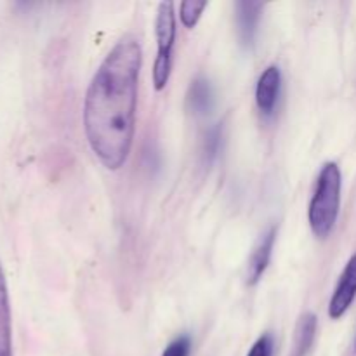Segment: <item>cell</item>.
I'll return each mask as SVG.
<instances>
[{
	"label": "cell",
	"instance_id": "cell-6",
	"mask_svg": "<svg viewBox=\"0 0 356 356\" xmlns=\"http://www.w3.org/2000/svg\"><path fill=\"white\" fill-rule=\"evenodd\" d=\"M282 92V72L277 65H271L261 73L256 86V104L263 117H271L277 110Z\"/></svg>",
	"mask_w": 356,
	"mask_h": 356
},
{
	"label": "cell",
	"instance_id": "cell-11",
	"mask_svg": "<svg viewBox=\"0 0 356 356\" xmlns=\"http://www.w3.org/2000/svg\"><path fill=\"white\" fill-rule=\"evenodd\" d=\"M222 141H225V132H222L221 124H216L211 129H207L204 141H202V159H204V163L211 165L218 159L222 149Z\"/></svg>",
	"mask_w": 356,
	"mask_h": 356
},
{
	"label": "cell",
	"instance_id": "cell-9",
	"mask_svg": "<svg viewBox=\"0 0 356 356\" xmlns=\"http://www.w3.org/2000/svg\"><path fill=\"white\" fill-rule=\"evenodd\" d=\"M0 356H13V322L6 275L0 266Z\"/></svg>",
	"mask_w": 356,
	"mask_h": 356
},
{
	"label": "cell",
	"instance_id": "cell-2",
	"mask_svg": "<svg viewBox=\"0 0 356 356\" xmlns=\"http://www.w3.org/2000/svg\"><path fill=\"white\" fill-rule=\"evenodd\" d=\"M343 176L336 162H327L316 179L315 193L308 209V221L313 235L320 240L329 238L337 222L341 209Z\"/></svg>",
	"mask_w": 356,
	"mask_h": 356
},
{
	"label": "cell",
	"instance_id": "cell-3",
	"mask_svg": "<svg viewBox=\"0 0 356 356\" xmlns=\"http://www.w3.org/2000/svg\"><path fill=\"white\" fill-rule=\"evenodd\" d=\"M156 58L153 65V87L163 90L172 72V51L176 42V10L172 2L159 3L156 10Z\"/></svg>",
	"mask_w": 356,
	"mask_h": 356
},
{
	"label": "cell",
	"instance_id": "cell-5",
	"mask_svg": "<svg viewBox=\"0 0 356 356\" xmlns=\"http://www.w3.org/2000/svg\"><path fill=\"white\" fill-rule=\"evenodd\" d=\"M263 9V2H254V0H240V2H235L236 31H238L240 44L247 51H250L254 47V44H256L257 26H259Z\"/></svg>",
	"mask_w": 356,
	"mask_h": 356
},
{
	"label": "cell",
	"instance_id": "cell-14",
	"mask_svg": "<svg viewBox=\"0 0 356 356\" xmlns=\"http://www.w3.org/2000/svg\"><path fill=\"white\" fill-rule=\"evenodd\" d=\"M191 339L190 336H179L163 350L162 356H190Z\"/></svg>",
	"mask_w": 356,
	"mask_h": 356
},
{
	"label": "cell",
	"instance_id": "cell-15",
	"mask_svg": "<svg viewBox=\"0 0 356 356\" xmlns=\"http://www.w3.org/2000/svg\"><path fill=\"white\" fill-rule=\"evenodd\" d=\"M355 351H356V341H355Z\"/></svg>",
	"mask_w": 356,
	"mask_h": 356
},
{
	"label": "cell",
	"instance_id": "cell-7",
	"mask_svg": "<svg viewBox=\"0 0 356 356\" xmlns=\"http://www.w3.org/2000/svg\"><path fill=\"white\" fill-rule=\"evenodd\" d=\"M277 226H270L254 247L249 257V264H247V285H256L263 278L264 271L268 270L275 242H277Z\"/></svg>",
	"mask_w": 356,
	"mask_h": 356
},
{
	"label": "cell",
	"instance_id": "cell-12",
	"mask_svg": "<svg viewBox=\"0 0 356 356\" xmlns=\"http://www.w3.org/2000/svg\"><path fill=\"white\" fill-rule=\"evenodd\" d=\"M207 2H193V0H184L179 6V19L181 24L188 30L197 26V23L200 21L202 14L207 9Z\"/></svg>",
	"mask_w": 356,
	"mask_h": 356
},
{
	"label": "cell",
	"instance_id": "cell-1",
	"mask_svg": "<svg viewBox=\"0 0 356 356\" xmlns=\"http://www.w3.org/2000/svg\"><path fill=\"white\" fill-rule=\"evenodd\" d=\"M143 51L138 38H120L94 73L83 99V132L108 170L127 163L136 134Z\"/></svg>",
	"mask_w": 356,
	"mask_h": 356
},
{
	"label": "cell",
	"instance_id": "cell-13",
	"mask_svg": "<svg viewBox=\"0 0 356 356\" xmlns=\"http://www.w3.org/2000/svg\"><path fill=\"white\" fill-rule=\"evenodd\" d=\"M273 350L275 339L270 332H266L252 344V348H250L249 355L247 356H273Z\"/></svg>",
	"mask_w": 356,
	"mask_h": 356
},
{
	"label": "cell",
	"instance_id": "cell-8",
	"mask_svg": "<svg viewBox=\"0 0 356 356\" xmlns=\"http://www.w3.org/2000/svg\"><path fill=\"white\" fill-rule=\"evenodd\" d=\"M186 108L193 117L204 118L211 115L214 108V89L209 79L198 75L191 80L186 92Z\"/></svg>",
	"mask_w": 356,
	"mask_h": 356
},
{
	"label": "cell",
	"instance_id": "cell-10",
	"mask_svg": "<svg viewBox=\"0 0 356 356\" xmlns=\"http://www.w3.org/2000/svg\"><path fill=\"white\" fill-rule=\"evenodd\" d=\"M316 327H318V320L313 313H305L299 318L298 325H296L294 346H292L291 356H306L309 353L313 343H315Z\"/></svg>",
	"mask_w": 356,
	"mask_h": 356
},
{
	"label": "cell",
	"instance_id": "cell-4",
	"mask_svg": "<svg viewBox=\"0 0 356 356\" xmlns=\"http://www.w3.org/2000/svg\"><path fill=\"white\" fill-rule=\"evenodd\" d=\"M356 298V252L348 261L337 282L334 294L329 302V316L332 320H339L350 309Z\"/></svg>",
	"mask_w": 356,
	"mask_h": 356
}]
</instances>
